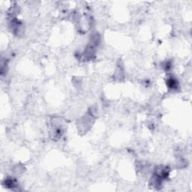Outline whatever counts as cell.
Returning a JSON list of instances; mask_svg holds the SVG:
<instances>
[{
	"label": "cell",
	"mask_w": 192,
	"mask_h": 192,
	"mask_svg": "<svg viewBox=\"0 0 192 192\" xmlns=\"http://www.w3.org/2000/svg\"><path fill=\"white\" fill-rule=\"evenodd\" d=\"M167 86L171 90H177L179 88V83L175 77H172L167 80Z\"/></svg>",
	"instance_id": "cell-1"
},
{
	"label": "cell",
	"mask_w": 192,
	"mask_h": 192,
	"mask_svg": "<svg viewBox=\"0 0 192 192\" xmlns=\"http://www.w3.org/2000/svg\"><path fill=\"white\" fill-rule=\"evenodd\" d=\"M5 185L7 188L14 189V188L17 187V182L14 179L12 178V177H9L5 180Z\"/></svg>",
	"instance_id": "cell-2"
},
{
	"label": "cell",
	"mask_w": 192,
	"mask_h": 192,
	"mask_svg": "<svg viewBox=\"0 0 192 192\" xmlns=\"http://www.w3.org/2000/svg\"><path fill=\"white\" fill-rule=\"evenodd\" d=\"M163 68H164L165 71H170V68H172V64H171V62H170V61H167V62H164V65H163Z\"/></svg>",
	"instance_id": "cell-3"
}]
</instances>
